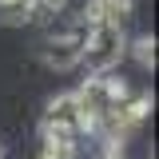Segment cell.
<instances>
[{
	"instance_id": "6da1fadb",
	"label": "cell",
	"mask_w": 159,
	"mask_h": 159,
	"mask_svg": "<svg viewBox=\"0 0 159 159\" xmlns=\"http://www.w3.org/2000/svg\"><path fill=\"white\" fill-rule=\"evenodd\" d=\"M72 96H76L80 111H84V119H88V131H96V123L107 116V111H111L123 96H131V88L123 84V76L103 72V76H88L76 92H72Z\"/></svg>"
},
{
	"instance_id": "7a4b0ae2",
	"label": "cell",
	"mask_w": 159,
	"mask_h": 159,
	"mask_svg": "<svg viewBox=\"0 0 159 159\" xmlns=\"http://www.w3.org/2000/svg\"><path fill=\"white\" fill-rule=\"evenodd\" d=\"M127 56V32L119 24H99V28H88V40H84V56L80 64H88V76H103L119 68V60Z\"/></svg>"
},
{
	"instance_id": "3957f363",
	"label": "cell",
	"mask_w": 159,
	"mask_h": 159,
	"mask_svg": "<svg viewBox=\"0 0 159 159\" xmlns=\"http://www.w3.org/2000/svg\"><path fill=\"white\" fill-rule=\"evenodd\" d=\"M40 131L72 135V139H80V143H84V135H92V131H88V119H84V111H80V103H76V96H72V92H64V96L48 99Z\"/></svg>"
},
{
	"instance_id": "277c9868",
	"label": "cell",
	"mask_w": 159,
	"mask_h": 159,
	"mask_svg": "<svg viewBox=\"0 0 159 159\" xmlns=\"http://www.w3.org/2000/svg\"><path fill=\"white\" fill-rule=\"evenodd\" d=\"M84 40H88V24L76 20L68 32H56V36L40 48V60H44L52 72H72L80 64V56H84Z\"/></svg>"
},
{
	"instance_id": "5b68a950",
	"label": "cell",
	"mask_w": 159,
	"mask_h": 159,
	"mask_svg": "<svg viewBox=\"0 0 159 159\" xmlns=\"http://www.w3.org/2000/svg\"><path fill=\"white\" fill-rule=\"evenodd\" d=\"M135 12V4L131 0H88L84 4V12H80V24H88V28H99V24H119L123 28V20Z\"/></svg>"
},
{
	"instance_id": "8992f818",
	"label": "cell",
	"mask_w": 159,
	"mask_h": 159,
	"mask_svg": "<svg viewBox=\"0 0 159 159\" xmlns=\"http://www.w3.org/2000/svg\"><path fill=\"white\" fill-rule=\"evenodd\" d=\"M32 0H0V24H28Z\"/></svg>"
},
{
	"instance_id": "52a82bcc",
	"label": "cell",
	"mask_w": 159,
	"mask_h": 159,
	"mask_svg": "<svg viewBox=\"0 0 159 159\" xmlns=\"http://www.w3.org/2000/svg\"><path fill=\"white\" fill-rule=\"evenodd\" d=\"M127 52L135 56V64L143 72L155 68V36H139V40H127Z\"/></svg>"
},
{
	"instance_id": "ba28073f",
	"label": "cell",
	"mask_w": 159,
	"mask_h": 159,
	"mask_svg": "<svg viewBox=\"0 0 159 159\" xmlns=\"http://www.w3.org/2000/svg\"><path fill=\"white\" fill-rule=\"evenodd\" d=\"M68 8V0H32V20H52Z\"/></svg>"
},
{
	"instance_id": "9c48e42d",
	"label": "cell",
	"mask_w": 159,
	"mask_h": 159,
	"mask_svg": "<svg viewBox=\"0 0 159 159\" xmlns=\"http://www.w3.org/2000/svg\"><path fill=\"white\" fill-rule=\"evenodd\" d=\"M0 159H4V155H0Z\"/></svg>"
}]
</instances>
